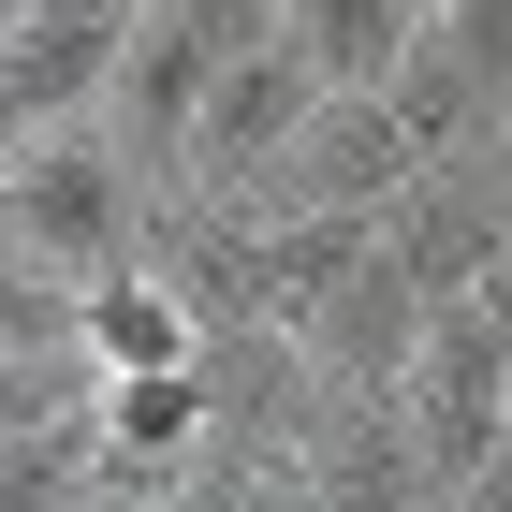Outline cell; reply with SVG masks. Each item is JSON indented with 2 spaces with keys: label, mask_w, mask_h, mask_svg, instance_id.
<instances>
[{
  "label": "cell",
  "mask_w": 512,
  "mask_h": 512,
  "mask_svg": "<svg viewBox=\"0 0 512 512\" xmlns=\"http://www.w3.org/2000/svg\"><path fill=\"white\" fill-rule=\"evenodd\" d=\"M0 205H15V264H44L59 293L147 264V176L118 161L103 103H88V118H59V132H30V147H15V176H0Z\"/></svg>",
  "instance_id": "1"
},
{
  "label": "cell",
  "mask_w": 512,
  "mask_h": 512,
  "mask_svg": "<svg viewBox=\"0 0 512 512\" xmlns=\"http://www.w3.org/2000/svg\"><path fill=\"white\" fill-rule=\"evenodd\" d=\"M410 191H425V147L395 132V103H381V88H322L308 132L278 147V176L235 205V220H264V205H308V220H395Z\"/></svg>",
  "instance_id": "2"
},
{
  "label": "cell",
  "mask_w": 512,
  "mask_h": 512,
  "mask_svg": "<svg viewBox=\"0 0 512 512\" xmlns=\"http://www.w3.org/2000/svg\"><path fill=\"white\" fill-rule=\"evenodd\" d=\"M395 410H410V439H425V469H439V512H454V483L512 439V352H498V322H483V293L425 322V352H410V395H395Z\"/></svg>",
  "instance_id": "3"
},
{
  "label": "cell",
  "mask_w": 512,
  "mask_h": 512,
  "mask_svg": "<svg viewBox=\"0 0 512 512\" xmlns=\"http://www.w3.org/2000/svg\"><path fill=\"white\" fill-rule=\"evenodd\" d=\"M308 103H322V74L293 59V44L235 59V74L205 88V132H191V205H249V191L278 176V147L308 132Z\"/></svg>",
  "instance_id": "4"
},
{
  "label": "cell",
  "mask_w": 512,
  "mask_h": 512,
  "mask_svg": "<svg viewBox=\"0 0 512 512\" xmlns=\"http://www.w3.org/2000/svg\"><path fill=\"white\" fill-rule=\"evenodd\" d=\"M205 88H220V59H205L191 30H132L118 74H103V132H118V161L147 176V191H191V132H205Z\"/></svg>",
  "instance_id": "5"
},
{
  "label": "cell",
  "mask_w": 512,
  "mask_h": 512,
  "mask_svg": "<svg viewBox=\"0 0 512 512\" xmlns=\"http://www.w3.org/2000/svg\"><path fill=\"white\" fill-rule=\"evenodd\" d=\"M425 293H410V264H395V235H381V264H352L337 293H322V322L293 337L308 352V381L322 395H410V352H425Z\"/></svg>",
  "instance_id": "6"
},
{
  "label": "cell",
  "mask_w": 512,
  "mask_h": 512,
  "mask_svg": "<svg viewBox=\"0 0 512 512\" xmlns=\"http://www.w3.org/2000/svg\"><path fill=\"white\" fill-rule=\"evenodd\" d=\"M88 425H103V483L176 498V483L220 454V395H205V366H147V381H103V395H88Z\"/></svg>",
  "instance_id": "7"
},
{
  "label": "cell",
  "mask_w": 512,
  "mask_h": 512,
  "mask_svg": "<svg viewBox=\"0 0 512 512\" xmlns=\"http://www.w3.org/2000/svg\"><path fill=\"white\" fill-rule=\"evenodd\" d=\"M74 352L103 366V381H147V366H205V308L176 293L161 264H118L74 293Z\"/></svg>",
  "instance_id": "8"
},
{
  "label": "cell",
  "mask_w": 512,
  "mask_h": 512,
  "mask_svg": "<svg viewBox=\"0 0 512 512\" xmlns=\"http://www.w3.org/2000/svg\"><path fill=\"white\" fill-rule=\"evenodd\" d=\"M425 15H439V0H293L278 44H293L322 88H395V59L425 44Z\"/></svg>",
  "instance_id": "9"
},
{
  "label": "cell",
  "mask_w": 512,
  "mask_h": 512,
  "mask_svg": "<svg viewBox=\"0 0 512 512\" xmlns=\"http://www.w3.org/2000/svg\"><path fill=\"white\" fill-rule=\"evenodd\" d=\"M88 498H103V425L88 410H59L44 439L0 454V512H88Z\"/></svg>",
  "instance_id": "10"
},
{
  "label": "cell",
  "mask_w": 512,
  "mask_h": 512,
  "mask_svg": "<svg viewBox=\"0 0 512 512\" xmlns=\"http://www.w3.org/2000/svg\"><path fill=\"white\" fill-rule=\"evenodd\" d=\"M88 395H103V366H88L74 337H59V352H30V366H0V454H15V439H44L59 410H88Z\"/></svg>",
  "instance_id": "11"
},
{
  "label": "cell",
  "mask_w": 512,
  "mask_h": 512,
  "mask_svg": "<svg viewBox=\"0 0 512 512\" xmlns=\"http://www.w3.org/2000/svg\"><path fill=\"white\" fill-rule=\"evenodd\" d=\"M161 30H191L205 59H220V74H235V59H264L278 44V15H293V0H147Z\"/></svg>",
  "instance_id": "12"
},
{
  "label": "cell",
  "mask_w": 512,
  "mask_h": 512,
  "mask_svg": "<svg viewBox=\"0 0 512 512\" xmlns=\"http://www.w3.org/2000/svg\"><path fill=\"white\" fill-rule=\"evenodd\" d=\"M74 337V293L44 264H0V366H30V352H59Z\"/></svg>",
  "instance_id": "13"
},
{
  "label": "cell",
  "mask_w": 512,
  "mask_h": 512,
  "mask_svg": "<svg viewBox=\"0 0 512 512\" xmlns=\"http://www.w3.org/2000/svg\"><path fill=\"white\" fill-rule=\"evenodd\" d=\"M0 30H147V0H0Z\"/></svg>",
  "instance_id": "14"
},
{
  "label": "cell",
  "mask_w": 512,
  "mask_h": 512,
  "mask_svg": "<svg viewBox=\"0 0 512 512\" xmlns=\"http://www.w3.org/2000/svg\"><path fill=\"white\" fill-rule=\"evenodd\" d=\"M454 512H512V439H498V454H483L469 483H454Z\"/></svg>",
  "instance_id": "15"
},
{
  "label": "cell",
  "mask_w": 512,
  "mask_h": 512,
  "mask_svg": "<svg viewBox=\"0 0 512 512\" xmlns=\"http://www.w3.org/2000/svg\"><path fill=\"white\" fill-rule=\"evenodd\" d=\"M249 512H337V498H322L308 469H264V498H249Z\"/></svg>",
  "instance_id": "16"
},
{
  "label": "cell",
  "mask_w": 512,
  "mask_h": 512,
  "mask_svg": "<svg viewBox=\"0 0 512 512\" xmlns=\"http://www.w3.org/2000/svg\"><path fill=\"white\" fill-rule=\"evenodd\" d=\"M88 512H176V498H147V483H103V498H88Z\"/></svg>",
  "instance_id": "17"
},
{
  "label": "cell",
  "mask_w": 512,
  "mask_h": 512,
  "mask_svg": "<svg viewBox=\"0 0 512 512\" xmlns=\"http://www.w3.org/2000/svg\"><path fill=\"white\" fill-rule=\"evenodd\" d=\"M0 264H15V205H0Z\"/></svg>",
  "instance_id": "18"
}]
</instances>
